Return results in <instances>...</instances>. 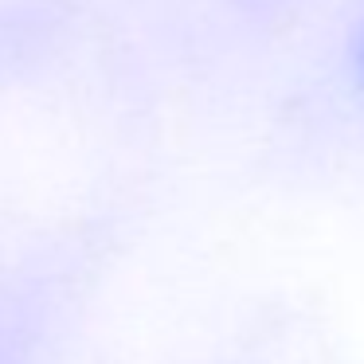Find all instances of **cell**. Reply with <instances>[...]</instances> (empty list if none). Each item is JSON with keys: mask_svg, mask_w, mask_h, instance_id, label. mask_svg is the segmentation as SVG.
<instances>
[{"mask_svg": "<svg viewBox=\"0 0 364 364\" xmlns=\"http://www.w3.org/2000/svg\"><path fill=\"white\" fill-rule=\"evenodd\" d=\"M356 71H360V79H364V36H360V43H356Z\"/></svg>", "mask_w": 364, "mask_h": 364, "instance_id": "6da1fadb", "label": "cell"}]
</instances>
